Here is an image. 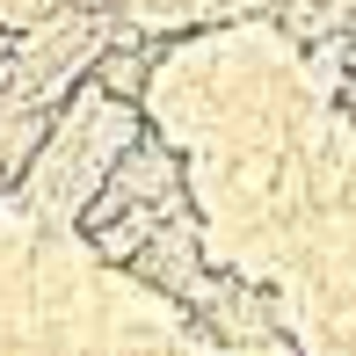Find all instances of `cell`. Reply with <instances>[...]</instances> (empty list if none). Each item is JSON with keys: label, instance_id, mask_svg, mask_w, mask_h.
Masks as SVG:
<instances>
[{"label": "cell", "instance_id": "cell-1", "mask_svg": "<svg viewBox=\"0 0 356 356\" xmlns=\"http://www.w3.org/2000/svg\"><path fill=\"white\" fill-rule=\"evenodd\" d=\"M138 73H145V58H102V88L109 95H138Z\"/></svg>", "mask_w": 356, "mask_h": 356}, {"label": "cell", "instance_id": "cell-2", "mask_svg": "<svg viewBox=\"0 0 356 356\" xmlns=\"http://www.w3.org/2000/svg\"><path fill=\"white\" fill-rule=\"evenodd\" d=\"M80 8H95V0H80Z\"/></svg>", "mask_w": 356, "mask_h": 356}]
</instances>
